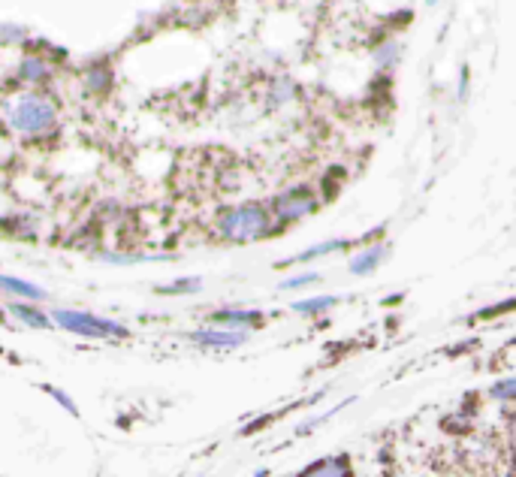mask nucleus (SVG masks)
Here are the masks:
<instances>
[{"instance_id":"nucleus-11","label":"nucleus","mask_w":516,"mask_h":477,"mask_svg":"<svg viewBox=\"0 0 516 477\" xmlns=\"http://www.w3.org/2000/svg\"><path fill=\"white\" fill-rule=\"evenodd\" d=\"M314 472H324V474H348L350 472V462L339 457V459H324V462H314L311 468H305V474H314Z\"/></svg>"},{"instance_id":"nucleus-7","label":"nucleus","mask_w":516,"mask_h":477,"mask_svg":"<svg viewBox=\"0 0 516 477\" xmlns=\"http://www.w3.org/2000/svg\"><path fill=\"white\" fill-rule=\"evenodd\" d=\"M384 254H387L384 245H375V248H371V251H363V254L356 257L354 263H350V272H356V275L371 272V270H375V266L380 263V257H384Z\"/></svg>"},{"instance_id":"nucleus-15","label":"nucleus","mask_w":516,"mask_h":477,"mask_svg":"<svg viewBox=\"0 0 516 477\" xmlns=\"http://www.w3.org/2000/svg\"><path fill=\"white\" fill-rule=\"evenodd\" d=\"M513 390H516V384H513V381H504V384H496V387H492V396L507 402V399L513 396Z\"/></svg>"},{"instance_id":"nucleus-8","label":"nucleus","mask_w":516,"mask_h":477,"mask_svg":"<svg viewBox=\"0 0 516 477\" xmlns=\"http://www.w3.org/2000/svg\"><path fill=\"white\" fill-rule=\"evenodd\" d=\"M10 311L16 315L19 320H25L27 326H36V330H49V320L40 315L36 309H31V305H19V302H12L10 305Z\"/></svg>"},{"instance_id":"nucleus-14","label":"nucleus","mask_w":516,"mask_h":477,"mask_svg":"<svg viewBox=\"0 0 516 477\" xmlns=\"http://www.w3.org/2000/svg\"><path fill=\"white\" fill-rule=\"evenodd\" d=\"M193 290H199V281L197 278H184V281H178V285H172V287H163V293H193Z\"/></svg>"},{"instance_id":"nucleus-2","label":"nucleus","mask_w":516,"mask_h":477,"mask_svg":"<svg viewBox=\"0 0 516 477\" xmlns=\"http://www.w3.org/2000/svg\"><path fill=\"white\" fill-rule=\"evenodd\" d=\"M10 124L21 133H43L55 124V103L40 94H27L12 106Z\"/></svg>"},{"instance_id":"nucleus-3","label":"nucleus","mask_w":516,"mask_h":477,"mask_svg":"<svg viewBox=\"0 0 516 477\" xmlns=\"http://www.w3.org/2000/svg\"><path fill=\"white\" fill-rule=\"evenodd\" d=\"M55 324H61L64 330L79 335H127L121 324L100 320L94 315H82V311H55Z\"/></svg>"},{"instance_id":"nucleus-12","label":"nucleus","mask_w":516,"mask_h":477,"mask_svg":"<svg viewBox=\"0 0 516 477\" xmlns=\"http://www.w3.org/2000/svg\"><path fill=\"white\" fill-rule=\"evenodd\" d=\"M339 300L335 296H320V300H302V302H293V311L299 315H311V311H326L329 305H335Z\"/></svg>"},{"instance_id":"nucleus-16","label":"nucleus","mask_w":516,"mask_h":477,"mask_svg":"<svg viewBox=\"0 0 516 477\" xmlns=\"http://www.w3.org/2000/svg\"><path fill=\"white\" fill-rule=\"evenodd\" d=\"M395 55H399V49H395V43H390L387 49H380V51H378V64H380V66H393V58H395Z\"/></svg>"},{"instance_id":"nucleus-5","label":"nucleus","mask_w":516,"mask_h":477,"mask_svg":"<svg viewBox=\"0 0 516 477\" xmlns=\"http://www.w3.org/2000/svg\"><path fill=\"white\" fill-rule=\"evenodd\" d=\"M191 339L197 341V345H206V348L245 345V332H233V330H199V332H191Z\"/></svg>"},{"instance_id":"nucleus-10","label":"nucleus","mask_w":516,"mask_h":477,"mask_svg":"<svg viewBox=\"0 0 516 477\" xmlns=\"http://www.w3.org/2000/svg\"><path fill=\"white\" fill-rule=\"evenodd\" d=\"M215 320H223V324H263V315L260 311H233V309H227V311H218L215 315Z\"/></svg>"},{"instance_id":"nucleus-17","label":"nucleus","mask_w":516,"mask_h":477,"mask_svg":"<svg viewBox=\"0 0 516 477\" xmlns=\"http://www.w3.org/2000/svg\"><path fill=\"white\" fill-rule=\"evenodd\" d=\"M106 82H109V73H106V70H94L91 76H88V85H91L94 91H100V88H106Z\"/></svg>"},{"instance_id":"nucleus-6","label":"nucleus","mask_w":516,"mask_h":477,"mask_svg":"<svg viewBox=\"0 0 516 477\" xmlns=\"http://www.w3.org/2000/svg\"><path fill=\"white\" fill-rule=\"evenodd\" d=\"M0 290H6V293H16V296H27V300H43V290L27 285V281L21 278H12V275H0Z\"/></svg>"},{"instance_id":"nucleus-13","label":"nucleus","mask_w":516,"mask_h":477,"mask_svg":"<svg viewBox=\"0 0 516 477\" xmlns=\"http://www.w3.org/2000/svg\"><path fill=\"white\" fill-rule=\"evenodd\" d=\"M341 248H350V242H344V238H339V242L314 245V248H309L305 254H299L296 260H314V257H320V254H329V251H341Z\"/></svg>"},{"instance_id":"nucleus-1","label":"nucleus","mask_w":516,"mask_h":477,"mask_svg":"<svg viewBox=\"0 0 516 477\" xmlns=\"http://www.w3.org/2000/svg\"><path fill=\"white\" fill-rule=\"evenodd\" d=\"M221 236L236 238V242H248V238L269 236L272 230V221H269V212L263 206H242L227 212L218 223Z\"/></svg>"},{"instance_id":"nucleus-19","label":"nucleus","mask_w":516,"mask_h":477,"mask_svg":"<svg viewBox=\"0 0 516 477\" xmlns=\"http://www.w3.org/2000/svg\"><path fill=\"white\" fill-rule=\"evenodd\" d=\"M49 393H51V396H55L58 402H61V405L66 408V411H70V414H76V405H73V402H70V399H66V396H64V393H58V390H51V387H49Z\"/></svg>"},{"instance_id":"nucleus-9","label":"nucleus","mask_w":516,"mask_h":477,"mask_svg":"<svg viewBox=\"0 0 516 477\" xmlns=\"http://www.w3.org/2000/svg\"><path fill=\"white\" fill-rule=\"evenodd\" d=\"M21 79H27V82H46L49 79V66L46 61H40V58H25L21 61Z\"/></svg>"},{"instance_id":"nucleus-4","label":"nucleus","mask_w":516,"mask_h":477,"mask_svg":"<svg viewBox=\"0 0 516 477\" xmlns=\"http://www.w3.org/2000/svg\"><path fill=\"white\" fill-rule=\"evenodd\" d=\"M272 212L278 221H296V218H302V215L314 212V197L305 188H293L275 199Z\"/></svg>"},{"instance_id":"nucleus-18","label":"nucleus","mask_w":516,"mask_h":477,"mask_svg":"<svg viewBox=\"0 0 516 477\" xmlns=\"http://www.w3.org/2000/svg\"><path fill=\"white\" fill-rule=\"evenodd\" d=\"M311 281H317V275H296V278L284 281V290H290V287H302V285H311Z\"/></svg>"}]
</instances>
